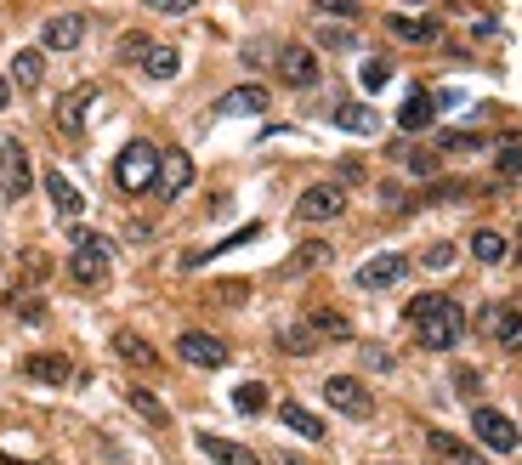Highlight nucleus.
I'll use <instances>...</instances> for the list:
<instances>
[{
  "instance_id": "1",
  "label": "nucleus",
  "mask_w": 522,
  "mask_h": 465,
  "mask_svg": "<svg viewBox=\"0 0 522 465\" xmlns=\"http://www.w3.org/2000/svg\"><path fill=\"white\" fill-rule=\"evenodd\" d=\"M409 324H415L420 346H432V352H454L466 341V312L454 307L449 295H415L409 301Z\"/></svg>"
},
{
  "instance_id": "2",
  "label": "nucleus",
  "mask_w": 522,
  "mask_h": 465,
  "mask_svg": "<svg viewBox=\"0 0 522 465\" xmlns=\"http://www.w3.org/2000/svg\"><path fill=\"white\" fill-rule=\"evenodd\" d=\"M159 159H165V154H159L154 142H142V137L125 142L120 159H114V182H120L125 193H148L159 182Z\"/></svg>"
},
{
  "instance_id": "3",
  "label": "nucleus",
  "mask_w": 522,
  "mask_h": 465,
  "mask_svg": "<svg viewBox=\"0 0 522 465\" xmlns=\"http://www.w3.org/2000/svg\"><path fill=\"white\" fill-rule=\"evenodd\" d=\"M108 239L103 233H74V250H69V273L80 278V284H103L108 278Z\"/></svg>"
},
{
  "instance_id": "4",
  "label": "nucleus",
  "mask_w": 522,
  "mask_h": 465,
  "mask_svg": "<svg viewBox=\"0 0 522 465\" xmlns=\"http://www.w3.org/2000/svg\"><path fill=\"white\" fill-rule=\"evenodd\" d=\"M35 188V165L23 142H0V199H29Z\"/></svg>"
},
{
  "instance_id": "5",
  "label": "nucleus",
  "mask_w": 522,
  "mask_h": 465,
  "mask_svg": "<svg viewBox=\"0 0 522 465\" xmlns=\"http://www.w3.org/2000/svg\"><path fill=\"white\" fill-rule=\"evenodd\" d=\"M471 431H477V443L494 448V454H511V448L522 443L517 420H511V414H500V409H477V414H471Z\"/></svg>"
},
{
  "instance_id": "6",
  "label": "nucleus",
  "mask_w": 522,
  "mask_h": 465,
  "mask_svg": "<svg viewBox=\"0 0 522 465\" xmlns=\"http://www.w3.org/2000/svg\"><path fill=\"white\" fill-rule=\"evenodd\" d=\"M341 210H347V188H341V182H318V188H307L296 199L301 222H335Z\"/></svg>"
},
{
  "instance_id": "7",
  "label": "nucleus",
  "mask_w": 522,
  "mask_h": 465,
  "mask_svg": "<svg viewBox=\"0 0 522 465\" xmlns=\"http://www.w3.org/2000/svg\"><path fill=\"white\" fill-rule=\"evenodd\" d=\"M176 358L193 363V369H222L227 341H216V335H205V329H188V335H176Z\"/></svg>"
},
{
  "instance_id": "8",
  "label": "nucleus",
  "mask_w": 522,
  "mask_h": 465,
  "mask_svg": "<svg viewBox=\"0 0 522 465\" xmlns=\"http://www.w3.org/2000/svg\"><path fill=\"white\" fill-rule=\"evenodd\" d=\"M324 397H330V409L352 414V420H364V414L375 409L369 386H364V380H352V375H330V380H324Z\"/></svg>"
},
{
  "instance_id": "9",
  "label": "nucleus",
  "mask_w": 522,
  "mask_h": 465,
  "mask_svg": "<svg viewBox=\"0 0 522 465\" xmlns=\"http://www.w3.org/2000/svg\"><path fill=\"white\" fill-rule=\"evenodd\" d=\"M279 80L284 86H296V91L318 86V52L313 46H284L279 52Z\"/></svg>"
},
{
  "instance_id": "10",
  "label": "nucleus",
  "mask_w": 522,
  "mask_h": 465,
  "mask_svg": "<svg viewBox=\"0 0 522 465\" xmlns=\"http://www.w3.org/2000/svg\"><path fill=\"white\" fill-rule=\"evenodd\" d=\"M193 176H199V171H193V154H182V148H176V154L159 159V182H154V188L165 193V199H176V193L193 188Z\"/></svg>"
},
{
  "instance_id": "11",
  "label": "nucleus",
  "mask_w": 522,
  "mask_h": 465,
  "mask_svg": "<svg viewBox=\"0 0 522 465\" xmlns=\"http://www.w3.org/2000/svg\"><path fill=\"white\" fill-rule=\"evenodd\" d=\"M80 40H86V18H74V12H57V18L40 29V46H46V52H74Z\"/></svg>"
},
{
  "instance_id": "12",
  "label": "nucleus",
  "mask_w": 522,
  "mask_h": 465,
  "mask_svg": "<svg viewBox=\"0 0 522 465\" xmlns=\"http://www.w3.org/2000/svg\"><path fill=\"white\" fill-rule=\"evenodd\" d=\"M403 273H409V261H403V256H375V261H364V267H358V278H352V284H358V290H386V284H398Z\"/></svg>"
},
{
  "instance_id": "13",
  "label": "nucleus",
  "mask_w": 522,
  "mask_h": 465,
  "mask_svg": "<svg viewBox=\"0 0 522 465\" xmlns=\"http://www.w3.org/2000/svg\"><path fill=\"white\" fill-rule=\"evenodd\" d=\"M426 448H432L437 460H449V465H488L483 448L460 443V437H449V431H432V437H426Z\"/></svg>"
},
{
  "instance_id": "14",
  "label": "nucleus",
  "mask_w": 522,
  "mask_h": 465,
  "mask_svg": "<svg viewBox=\"0 0 522 465\" xmlns=\"http://www.w3.org/2000/svg\"><path fill=\"white\" fill-rule=\"evenodd\" d=\"M23 375L40 380V386H63V380H74V363L57 358V352H35V358L23 363Z\"/></svg>"
},
{
  "instance_id": "15",
  "label": "nucleus",
  "mask_w": 522,
  "mask_h": 465,
  "mask_svg": "<svg viewBox=\"0 0 522 465\" xmlns=\"http://www.w3.org/2000/svg\"><path fill=\"white\" fill-rule=\"evenodd\" d=\"M86 108H91V86L86 91H69V97H63V103H57V131H63V137H80V131H86Z\"/></svg>"
},
{
  "instance_id": "16",
  "label": "nucleus",
  "mask_w": 522,
  "mask_h": 465,
  "mask_svg": "<svg viewBox=\"0 0 522 465\" xmlns=\"http://www.w3.org/2000/svg\"><path fill=\"white\" fill-rule=\"evenodd\" d=\"M488 329L505 352H522V307H494L488 312Z\"/></svg>"
},
{
  "instance_id": "17",
  "label": "nucleus",
  "mask_w": 522,
  "mask_h": 465,
  "mask_svg": "<svg viewBox=\"0 0 522 465\" xmlns=\"http://www.w3.org/2000/svg\"><path fill=\"white\" fill-rule=\"evenodd\" d=\"M199 448H205L216 465H261L244 443H227V437H216V431H199Z\"/></svg>"
},
{
  "instance_id": "18",
  "label": "nucleus",
  "mask_w": 522,
  "mask_h": 465,
  "mask_svg": "<svg viewBox=\"0 0 522 465\" xmlns=\"http://www.w3.org/2000/svg\"><path fill=\"white\" fill-rule=\"evenodd\" d=\"M46 193H52V205H57V216H80L86 210V199H80V188H74L63 171H46Z\"/></svg>"
},
{
  "instance_id": "19",
  "label": "nucleus",
  "mask_w": 522,
  "mask_h": 465,
  "mask_svg": "<svg viewBox=\"0 0 522 465\" xmlns=\"http://www.w3.org/2000/svg\"><path fill=\"white\" fill-rule=\"evenodd\" d=\"M142 74H148V80H176V74H182V52H176V46H148Z\"/></svg>"
},
{
  "instance_id": "20",
  "label": "nucleus",
  "mask_w": 522,
  "mask_h": 465,
  "mask_svg": "<svg viewBox=\"0 0 522 465\" xmlns=\"http://www.w3.org/2000/svg\"><path fill=\"white\" fill-rule=\"evenodd\" d=\"M279 420H284L290 431H296V437H307V443H318V437H324V420H318L313 409H301V403H284Z\"/></svg>"
},
{
  "instance_id": "21",
  "label": "nucleus",
  "mask_w": 522,
  "mask_h": 465,
  "mask_svg": "<svg viewBox=\"0 0 522 465\" xmlns=\"http://www.w3.org/2000/svg\"><path fill=\"white\" fill-rule=\"evenodd\" d=\"M222 114H261V108H267V91L261 86H239V91H222Z\"/></svg>"
},
{
  "instance_id": "22",
  "label": "nucleus",
  "mask_w": 522,
  "mask_h": 465,
  "mask_svg": "<svg viewBox=\"0 0 522 465\" xmlns=\"http://www.w3.org/2000/svg\"><path fill=\"white\" fill-rule=\"evenodd\" d=\"M40 74H46V63H40L35 46L12 57V86H18V91H40Z\"/></svg>"
},
{
  "instance_id": "23",
  "label": "nucleus",
  "mask_w": 522,
  "mask_h": 465,
  "mask_svg": "<svg viewBox=\"0 0 522 465\" xmlns=\"http://www.w3.org/2000/svg\"><path fill=\"white\" fill-rule=\"evenodd\" d=\"M386 29H392V35L398 40H415V46H426V40H437V18H386Z\"/></svg>"
},
{
  "instance_id": "24",
  "label": "nucleus",
  "mask_w": 522,
  "mask_h": 465,
  "mask_svg": "<svg viewBox=\"0 0 522 465\" xmlns=\"http://www.w3.org/2000/svg\"><path fill=\"white\" fill-rule=\"evenodd\" d=\"M114 352H120L125 363H142V369H154V363H159V352L142 341V335H131V329H125V335H114Z\"/></svg>"
},
{
  "instance_id": "25",
  "label": "nucleus",
  "mask_w": 522,
  "mask_h": 465,
  "mask_svg": "<svg viewBox=\"0 0 522 465\" xmlns=\"http://www.w3.org/2000/svg\"><path fill=\"white\" fill-rule=\"evenodd\" d=\"M471 256L483 261V267H494V261H505V239L494 227H477V233H471Z\"/></svg>"
},
{
  "instance_id": "26",
  "label": "nucleus",
  "mask_w": 522,
  "mask_h": 465,
  "mask_svg": "<svg viewBox=\"0 0 522 465\" xmlns=\"http://www.w3.org/2000/svg\"><path fill=\"white\" fill-rule=\"evenodd\" d=\"M398 125H403V131H420V125H432V97H426V91H415V97L398 108Z\"/></svg>"
},
{
  "instance_id": "27",
  "label": "nucleus",
  "mask_w": 522,
  "mask_h": 465,
  "mask_svg": "<svg viewBox=\"0 0 522 465\" xmlns=\"http://www.w3.org/2000/svg\"><path fill=\"white\" fill-rule=\"evenodd\" d=\"M125 403H131L137 414H148L154 426H165V420H171V414H165V403H159V397H148L142 386H125Z\"/></svg>"
},
{
  "instance_id": "28",
  "label": "nucleus",
  "mask_w": 522,
  "mask_h": 465,
  "mask_svg": "<svg viewBox=\"0 0 522 465\" xmlns=\"http://www.w3.org/2000/svg\"><path fill=\"white\" fill-rule=\"evenodd\" d=\"M307 329H324V341H347V335H352L341 312H313V318H307Z\"/></svg>"
},
{
  "instance_id": "29",
  "label": "nucleus",
  "mask_w": 522,
  "mask_h": 465,
  "mask_svg": "<svg viewBox=\"0 0 522 465\" xmlns=\"http://www.w3.org/2000/svg\"><path fill=\"white\" fill-rule=\"evenodd\" d=\"M335 120L347 125V131H358V137H369V131H375V114H369V108H341Z\"/></svg>"
},
{
  "instance_id": "30",
  "label": "nucleus",
  "mask_w": 522,
  "mask_h": 465,
  "mask_svg": "<svg viewBox=\"0 0 522 465\" xmlns=\"http://www.w3.org/2000/svg\"><path fill=\"white\" fill-rule=\"evenodd\" d=\"M148 46H154L148 35H125L120 40V63H142V57H148Z\"/></svg>"
},
{
  "instance_id": "31",
  "label": "nucleus",
  "mask_w": 522,
  "mask_h": 465,
  "mask_svg": "<svg viewBox=\"0 0 522 465\" xmlns=\"http://www.w3.org/2000/svg\"><path fill=\"white\" fill-rule=\"evenodd\" d=\"M148 12H159V18H188L193 0H148Z\"/></svg>"
},
{
  "instance_id": "32",
  "label": "nucleus",
  "mask_w": 522,
  "mask_h": 465,
  "mask_svg": "<svg viewBox=\"0 0 522 465\" xmlns=\"http://www.w3.org/2000/svg\"><path fill=\"white\" fill-rule=\"evenodd\" d=\"M403 165H409L415 176H432V171H437V154H426V148H409V159H403Z\"/></svg>"
},
{
  "instance_id": "33",
  "label": "nucleus",
  "mask_w": 522,
  "mask_h": 465,
  "mask_svg": "<svg viewBox=\"0 0 522 465\" xmlns=\"http://www.w3.org/2000/svg\"><path fill=\"white\" fill-rule=\"evenodd\" d=\"M426 267H432V273L454 267V250H449V244H432V250H426Z\"/></svg>"
},
{
  "instance_id": "34",
  "label": "nucleus",
  "mask_w": 522,
  "mask_h": 465,
  "mask_svg": "<svg viewBox=\"0 0 522 465\" xmlns=\"http://www.w3.org/2000/svg\"><path fill=\"white\" fill-rule=\"evenodd\" d=\"M318 12H330V18H358V6L352 0H313Z\"/></svg>"
},
{
  "instance_id": "35",
  "label": "nucleus",
  "mask_w": 522,
  "mask_h": 465,
  "mask_svg": "<svg viewBox=\"0 0 522 465\" xmlns=\"http://www.w3.org/2000/svg\"><path fill=\"white\" fill-rule=\"evenodd\" d=\"M233 403L250 414V409H261V403H267V392H261V386H239V397H233Z\"/></svg>"
},
{
  "instance_id": "36",
  "label": "nucleus",
  "mask_w": 522,
  "mask_h": 465,
  "mask_svg": "<svg viewBox=\"0 0 522 465\" xmlns=\"http://www.w3.org/2000/svg\"><path fill=\"white\" fill-rule=\"evenodd\" d=\"M500 171L505 176H522V148H505V154H500Z\"/></svg>"
},
{
  "instance_id": "37",
  "label": "nucleus",
  "mask_w": 522,
  "mask_h": 465,
  "mask_svg": "<svg viewBox=\"0 0 522 465\" xmlns=\"http://www.w3.org/2000/svg\"><path fill=\"white\" fill-rule=\"evenodd\" d=\"M318 40H324V46H352V29H324Z\"/></svg>"
},
{
  "instance_id": "38",
  "label": "nucleus",
  "mask_w": 522,
  "mask_h": 465,
  "mask_svg": "<svg viewBox=\"0 0 522 465\" xmlns=\"http://www.w3.org/2000/svg\"><path fill=\"white\" fill-rule=\"evenodd\" d=\"M364 86H369V91L386 86V63H369V69H364Z\"/></svg>"
},
{
  "instance_id": "39",
  "label": "nucleus",
  "mask_w": 522,
  "mask_h": 465,
  "mask_svg": "<svg viewBox=\"0 0 522 465\" xmlns=\"http://www.w3.org/2000/svg\"><path fill=\"white\" fill-rule=\"evenodd\" d=\"M454 386H460V392L471 397V392H477V369H460V375H454Z\"/></svg>"
},
{
  "instance_id": "40",
  "label": "nucleus",
  "mask_w": 522,
  "mask_h": 465,
  "mask_svg": "<svg viewBox=\"0 0 522 465\" xmlns=\"http://www.w3.org/2000/svg\"><path fill=\"white\" fill-rule=\"evenodd\" d=\"M6 103H12V80H0V114H6Z\"/></svg>"
}]
</instances>
